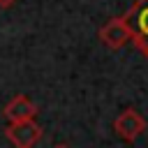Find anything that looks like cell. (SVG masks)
<instances>
[{"mask_svg":"<svg viewBox=\"0 0 148 148\" xmlns=\"http://www.w3.org/2000/svg\"><path fill=\"white\" fill-rule=\"evenodd\" d=\"M14 2H16V0H0V7H2V9H7V7H12Z\"/></svg>","mask_w":148,"mask_h":148,"instance_id":"8992f818","label":"cell"},{"mask_svg":"<svg viewBox=\"0 0 148 148\" xmlns=\"http://www.w3.org/2000/svg\"><path fill=\"white\" fill-rule=\"evenodd\" d=\"M5 136L14 148H32L42 139V127L35 123V118L18 120V123H9L5 127Z\"/></svg>","mask_w":148,"mask_h":148,"instance_id":"7a4b0ae2","label":"cell"},{"mask_svg":"<svg viewBox=\"0 0 148 148\" xmlns=\"http://www.w3.org/2000/svg\"><path fill=\"white\" fill-rule=\"evenodd\" d=\"M53 148H69V146H65V143H56Z\"/></svg>","mask_w":148,"mask_h":148,"instance_id":"52a82bcc","label":"cell"},{"mask_svg":"<svg viewBox=\"0 0 148 148\" xmlns=\"http://www.w3.org/2000/svg\"><path fill=\"white\" fill-rule=\"evenodd\" d=\"M113 132H116L123 141L132 143V141H136V139L146 132V120H143V116H141L136 109L127 106V109L120 111V116L113 120Z\"/></svg>","mask_w":148,"mask_h":148,"instance_id":"3957f363","label":"cell"},{"mask_svg":"<svg viewBox=\"0 0 148 148\" xmlns=\"http://www.w3.org/2000/svg\"><path fill=\"white\" fill-rule=\"evenodd\" d=\"M97 37H99L102 44H106L109 49L116 51V49H123L127 42H132V30H130L125 16H116V18H109L99 28Z\"/></svg>","mask_w":148,"mask_h":148,"instance_id":"277c9868","label":"cell"},{"mask_svg":"<svg viewBox=\"0 0 148 148\" xmlns=\"http://www.w3.org/2000/svg\"><path fill=\"white\" fill-rule=\"evenodd\" d=\"M37 116V106L32 99H28L25 95H16L14 99H9L5 104V118L9 123H18V120H30Z\"/></svg>","mask_w":148,"mask_h":148,"instance_id":"5b68a950","label":"cell"},{"mask_svg":"<svg viewBox=\"0 0 148 148\" xmlns=\"http://www.w3.org/2000/svg\"><path fill=\"white\" fill-rule=\"evenodd\" d=\"M125 21L132 30V44L139 51L146 49L148 46V0H136L125 14Z\"/></svg>","mask_w":148,"mask_h":148,"instance_id":"6da1fadb","label":"cell"},{"mask_svg":"<svg viewBox=\"0 0 148 148\" xmlns=\"http://www.w3.org/2000/svg\"><path fill=\"white\" fill-rule=\"evenodd\" d=\"M141 53H143V56L148 58V46H146V49H141Z\"/></svg>","mask_w":148,"mask_h":148,"instance_id":"ba28073f","label":"cell"}]
</instances>
